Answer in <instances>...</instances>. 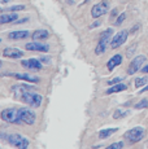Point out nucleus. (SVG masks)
<instances>
[{
	"label": "nucleus",
	"instance_id": "1",
	"mask_svg": "<svg viewBox=\"0 0 148 149\" xmlns=\"http://www.w3.org/2000/svg\"><path fill=\"white\" fill-rule=\"evenodd\" d=\"M35 88L27 84H16L12 87L13 97L24 104L29 105L30 108H39L43 102V96L34 92Z\"/></svg>",
	"mask_w": 148,
	"mask_h": 149
},
{
	"label": "nucleus",
	"instance_id": "2",
	"mask_svg": "<svg viewBox=\"0 0 148 149\" xmlns=\"http://www.w3.org/2000/svg\"><path fill=\"white\" fill-rule=\"evenodd\" d=\"M1 137L10 145V147H15L16 149H27L30 145L29 139H26L25 136L20 135V134H9V135L3 134Z\"/></svg>",
	"mask_w": 148,
	"mask_h": 149
},
{
	"label": "nucleus",
	"instance_id": "3",
	"mask_svg": "<svg viewBox=\"0 0 148 149\" xmlns=\"http://www.w3.org/2000/svg\"><path fill=\"white\" fill-rule=\"evenodd\" d=\"M1 119L4 122L13 123V125H22L21 111H20V108L4 109V110L1 111Z\"/></svg>",
	"mask_w": 148,
	"mask_h": 149
},
{
	"label": "nucleus",
	"instance_id": "4",
	"mask_svg": "<svg viewBox=\"0 0 148 149\" xmlns=\"http://www.w3.org/2000/svg\"><path fill=\"white\" fill-rule=\"evenodd\" d=\"M113 38V29H107V30H104L103 33H101L100 35V39H99L98 44H96V48H95V53L96 54H103L105 52V49H107L108 44L110 43Z\"/></svg>",
	"mask_w": 148,
	"mask_h": 149
},
{
	"label": "nucleus",
	"instance_id": "5",
	"mask_svg": "<svg viewBox=\"0 0 148 149\" xmlns=\"http://www.w3.org/2000/svg\"><path fill=\"white\" fill-rule=\"evenodd\" d=\"M144 135H146V130H144V127H142V126H136V127L131 128V130L126 131L122 137L129 143H138L143 139Z\"/></svg>",
	"mask_w": 148,
	"mask_h": 149
},
{
	"label": "nucleus",
	"instance_id": "6",
	"mask_svg": "<svg viewBox=\"0 0 148 149\" xmlns=\"http://www.w3.org/2000/svg\"><path fill=\"white\" fill-rule=\"evenodd\" d=\"M108 10H109V1L101 0L100 3L95 4L91 8V16H92V18H99V17L104 16L105 13H108Z\"/></svg>",
	"mask_w": 148,
	"mask_h": 149
},
{
	"label": "nucleus",
	"instance_id": "7",
	"mask_svg": "<svg viewBox=\"0 0 148 149\" xmlns=\"http://www.w3.org/2000/svg\"><path fill=\"white\" fill-rule=\"evenodd\" d=\"M146 60H147V57L143 56V54L134 57V58L131 60V62H130L129 68H127V74H129V75H134L136 71L142 70V68H143V64L146 62Z\"/></svg>",
	"mask_w": 148,
	"mask_h": 149
},
{
	"label": "nucleus",
	"instance_id": "8",
	"mask_svg": "<svg viewBox=\"0 0 148 149\" xmlns=\"http://www.w3.org/2000/svg\"><path fill=\"white\" fill-rule=\"evenodd\" d=\"M129 34H130V31H127V30L118 31V33L112 38V40H110V47H112L113 49H116V48H119L122 44H125V43H126Z\"/></svg>",
	"mask_w": 148,
	"mask_h": 149
},
{
	"label": "nucleus",
	"instance_id": "9",
	"mask_svg": "<svg viewBox=\"0 0 148 149\" xmlns=\"http://www.w3.org/2000/svg\"><path fill=\"white\" fill-rule=\"evenodd\" d=\"M20 111H21V119L22 123L25 125H34L36 121V114L34 110H31L29 108H20Z\"/></svg>",
	"mask_w": 148,
	"mask_h": 149
},
{
	"label": "nucleus",
	"instance_id": "10",
	"mask_svg": "<svg viewBox=\"0 0 148 149\" xmlns=\"http://www.w3.org/2000/svg\"><path fill=\"white\" fill-rule=\"evenodd\" d=\"M25 49L35 51V52H40V53H47L48 51H50V45L35 40V42H30V43H27V44H25Z\"/></svg>",
	"mask_w": 148,
	"mask_h": 149
},
{
	"label": "nucleus",
	"instance_id": "11",
	"mask_svg": "<svg viewBox=\"0 0 148 149\" xmlns=\"http://www.w3.org/2000/svg\"><path fill=\"white\" fill-rule=\"evenodd\" d=\"M21 65L27 70H42L43 69V62L39 58H29V60H22Z\"/></svg>",
	"mask_w": 148,
	"mask_h": 149
},
{
	"label": "nucleus",
	"instance_id": "12",
	"mask_svg": "<svg viewBox=\"0 0 148 149\" xmlns=\"http://www.w3.org/2000/svg\"><path fill=\"white\" fill-rule=\"evenodd\" d=\"M3 56H4L5 58L17 60L24 56V51L18 49V48H15V47H7L3 49Z\"/></svg>",
	"mask_w": 148,
	"mask_h": 149
},
{
	"label": "nucleus",
	"instance_id": "13",
	"mask_svg": "<svg viewBox=\"0 0 148 149\" xmlns=\"http://www.w3.org/2000/svg\"><path fill=\"white\" fill-rule=\"evenodd\" d=\"M8 77H13L16 79H21V81H26V82H31V83H38L40 79L38 77H34V75H30V74H21V73H8L5 74Z\"/></svg>",
	"mask_w": 148,
	"mask_h": 149
},
{
	"label": "nucleus",
	"instance_id": "14",
	"mask_svg": "<svg viewBox=\"0 0 148 149\" xmlns=\"http://www.w3.org/2000/svg\"><path fill=\"white\" fill-rule=\"evenodd\" d=\"M31 35L30 31L27 30H18V31H12L8 34V39L9 40H24V39L29 38Z\"/></svg>",
	"mask_w": 148,
	"mask_h": 149
},
{
	"label": "nucleus",
	"instance_id": "15",
	"mask_svg": "<svg viewBox=\"0 0 148 149\" xmlns=\"http://www.w3.org/2000/svg\"><path fill=\"white\" fill-rule=\"evenodd\" d=\"M18 19V14L17 13H3L0 16V24L5 25V24H15Z\"/></svg>",
	"mask_w": 148,
	"mask_h": 149
},
{
	"label": "nucleus",
	"instance_id": "16",
	"mask_svg": "<svg viewBox=\"0 0 148 149\" xmlns=\"http://www.w3.org/2000/svg\"><path fill=\"white\" fill-rule=\"evenodd\" d=\"M31 38L36 42H42V40H47L50 38V33L44 29H39V30H35L33 34H31Z\"/></svg>",
	"mask_w": 148,
	"mask_h": 149
},
{
	"label": "nucleus",
	"instance_id": "17",
	"mask_svg": "<svg viewBox=\"0 0 148 149\" xmlns=\"http://www.w3.org/2000/svg\"><path fill=\"white\" fill-rule=\"evenodd\" d=\"M121 62H122V54H114V56L110 57L109 61L107 62V69L109 71H112L114 68L121 65Z\"/></svg>",
	"mask_w": 148,
	"mask_h": 149
},
{
	"label": "nucleus",
	"instance_id": "18",
	"mask_svg": "<svg viewBox=\"0 0 148 149\" xmlns=\"http://www.w3.org/2000/svg\"><path fill=\"white\" fill-rule=\"evenodd\" d=\"M127 90V86L125 83H117V84H113L105 91L107 95H112V93H118V92H122V91H126Z\"/></svg>",
	"mask_w": 148,
	"mask_h": 149
},
{
	"label": "nucleus",
	"instance_id": "19",
	"mask_svg": "<svg viewBox=\"0 0 148 149\" xmlns=\"http://www.w3.org/2000/svg\"><path fill=\"white\" fill-rule=\"evenodd\" d=\"M116 131H118V128H105V130H101L99 131L98 136L99 139H107V137H109L110 135H113V134H116Z\"/></svg>",
	"mask_w": 148,
	"mask_h": 149
},
{
	"label": "nucleus",
	"instance_id": "20",
	"mask_svg": "<svg viewBox=\"0 0 148 149\" xmlns=\"http://www.w3.org/2000/svg\"><path fill=\"white\" fill-rule=\"evenodd\" d=\"M25 5H12V7H8L3 9V13L4 12H18V10H24L25 9Z\"/></svg>",
	"mask_w": 148,
	"mask_h": 149
},
{
	"label": "nucleus",
	"instance_id": "21",
	"mask_svg": "<svg viewBox=\"0 0 148 149\" xmlns=\"http://www.w3.org/2000/svg\"><path fill=\"white\" fill-rule=\"evenodd\" d=\"M127 114H129V111H124V110H121V109H117V110H114V113H113V118L121 119V118H124V117H126Z\"/></svg>",
	"mask_w": 148,
	"mask_h": 149
},
{
	"label": "nucleus",
	"instance_id": "22",
	"mask_svg": "<svg viewBox=\"0 0 148 149\" xmlns=\"http://www.w3.org/2000/svg\"><path fill=\"white\" fill-rule=\"evenodd\" d=\"M148 83V78H144V77H142V78H136L135 82H134V86H135L136 88L142 87V86H146Z\"/></svg>",
	"mask_w": 148,
	"mask_h": 149
},
{
	"label": "nucleus",
	"instance_id": "23",
	"mask_svg": "<svg viewBox=\"0 0 148 149\" xmlns=\"http://www.w3.org/2000/svg\"><path fill=\"white\" fill-rule=\"evenodd\" d=\"M122 148H124V141H114L104 149H122Z\"/></svg>",
	"mask_w": 148,
	"mask_h": 149
},
{
	"label": "nucleus",
	"instance_id": "24",
	"mask_svg": "<svg viewBox=\"0 0 148 149\" xmlns=\"http://www.w3.org/2000/svg\"><path fill=\"white\" fill-rule=\"evenodd\" d=\"M147 107H148V100L147 99L140 100L138 104H135V109H136V110H139V109H144V108H147Z\"/></svg>",
	"mask_w": 148,
	"mask_h": 149
},
{
	"label": "nucleus",
	"instance_id": "25",
	"mask_svg": "<svg viewBox=\"0 0 148 149\" xmlns=\"http://www.w3.org/2000/svg\"><path fill=\"white\" fill-rule=\"evenodd\" d=\"M125 18H126V13H121V14H119V16L117 17V19H116L114 25H116V26H121L122 22L125 21Z\"/></svg>",
	"mask_w": 148,
	"mask_h": 149
},
{
	"label": "nucleus",
	"instance_id": "26",
	"mask_svg": "<svg viewBox=\"0 0 148 149\" xmlns=\"http://www.w3.org/2000/svg\"><path fill=\"white\" fill-rule=\"evenodd\" d=\"M121 82H122V78H113V79H109V81H108V84L113 86V84H117V83H121Z\"/></svg>",
	"mask_w": 148,
	"mask_h": 149
},
{
	"label": "nucleus",
	"instance_id": "27",
	"mask_svg": "<svg viewBox=\"0 0 148 149\" xmlns=\"http://www.w3.org/2000/svg\"><path fill=\"white\" fill-rule=\"evenodd\" d=\"M135 49H136V45H135V44H133L131 47L129 48V51H127V56H129V57H131V56H133L131 52H133V51H135Z\"/></svg>",
	"mask_w": 148,
	"mask_h": 149
},
{
	"label": "nucleus",
	"instance_id": "28",
	"mask_svg": "<svg viewBox=\"0 0 148 149\" xmlns=\"http://www.w3.org/2000/svg\"><path fill=\"white\" fill-rule=\"evenodd\" d=\"M39 60H40V61L43 62V64H50V61H51V60H50V57H47V56L40 57V58H39Z\"/></svg>",
	"mask_w": 148,
	"mask_h": 149
},
{
	"label": "nucleus",
	"instance_id": "29",
	"mask_svg": "<svg viewBox=\"0 0 148 149\" xmlns=\"http://www.w3.org/2000/svg\"><path fill=\"white\" fill-rule=\"evenodd\" d=\"M98 26H100V21H95L92 25H90V29H95V27H98Z\"/></svg>",
	"mask_w": 148,
	"mask_h": 149
},
{
	"label": "nucleus",
	"instance_id": "30",
	"mask_svg": "<svg viewBox=\"0 0 148 149\" xmlns=\"http://www.w3.org/2000/svg\"><path fill=\"white\" fill-rule=\"evenodd\" d=\"M142 73H144V74H148V65H146V66H143L142 68Z\"/></svg>",
	"mask_w": 148,
	"mask_h": 149
},
{
	"label": "nucleus",
	"instance_id": "31",
	"mask_svg": "<svg viewBox=\"0 0 148 149\" xmlns=\"http://www.w3.org/2000/svg\"><path fill=\"white\" fill-rule=\"evenodd\" d=\"M138 29H139V25H136V26H134V27L131 29V31H130V33H131V34H134V33H135L136 30H138Z\"/></svg>",
	"mask_w": 148,
	"mask_h": 149
},
{
	"label": "nucleus",
	"instance_id": "32",
	"mask_svg": "<svg viewBox=\"0 0 148 149\" xmlns=\"http://www.w3.org/2000/svg\"><path fill=\"white\" fill-rule=\"evenodd\" d=\"M110 16H112V17H116V16H117V9H113V10H112V14H110Z\"/></svg>",
	"mask_w": 148,
	"mask_h": 149
},
{
	"label": "nucleus",
	"instance_id": "33",
	"mask_svg": "<svg viewBox=\"0 0 148 149\" xmlns=\"http://www.w3.org/2000/svg\"><path fill=\"white\" fill-rule=\"evenodd\" d=\"M1 4H7V3H10V0H0Z\"/></svg>",
	"mask_w": 148,
	"mask_h": 149
},
{
	"label": "nucleus",
	"instance_id": "34",
	"mask_svg": "<svg viewBox=\"0 0 148 149\" xmlns=\"http://www.w3.org/2000/svg\"><path fill=\"white\" fill-rule=\"evenodd\" d=\"M66 3L69 5H72V4H74V0H66Z\"/></svg>",
	"mask_w": 148,
	"mask_h": 149
},
{
	"label": "nucleus",
	"instance_id": "35",
	"mask_svg": "<svg viewBox=\"0 0 148 149\" xmlns=\"http://www.w3.org/2000/svg\"><path fill=\"white\" fill-rule=\"evenodd\" d=\"M144 91H148V86H147V87H144V88H143V90H142V91H140V92H144Z\"/></svg>",
	"mask_w": 148,
	"mask_h": 149
}]
</instances>
